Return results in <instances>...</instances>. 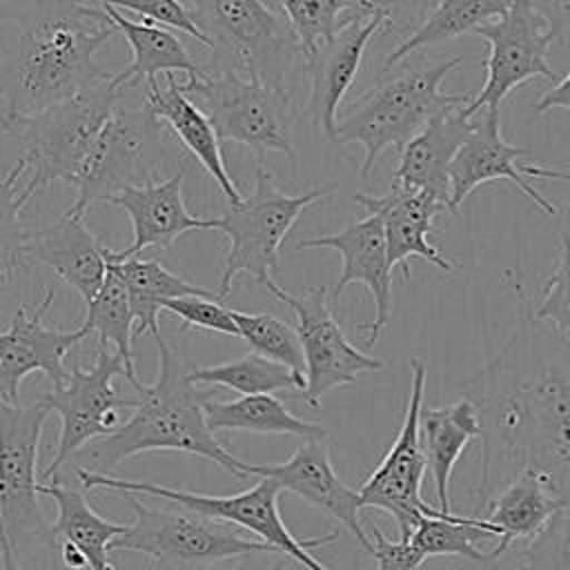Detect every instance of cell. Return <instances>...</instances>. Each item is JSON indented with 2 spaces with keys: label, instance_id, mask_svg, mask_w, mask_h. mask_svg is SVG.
Instances as JSON below:
<instances>
[{
  "label": "cell",
  "instance_id": "6da1fadb",
  "mask_svg": "<svg viewBox=\"0 0 570 570\" xmlns=\"http://www.w3.org/2000/svg\"><path fill=\"white\" fill-rule=\"evenodd\" d=\"M519 323L476 372L459 383L481 421L474 514L517 474H543L570 505V334L534 321L521 296Z\"/></svg>",
  "mask_w": 570,
  "mask_h": 570
},
{
  "label": "cell",
  "instance_id": "7a4b0ae2",
  "mask_svg": "<svg viewBox=\"0 0 570 570\" xmlns=\"http://www.w3.org/2000/svg\"><path fill=\"white\" fill-rule=\"evenodd\" d=\"M158 347V374L142 385L131 416L111 434L80 450L91 472L107 474L125 459L140 452H183L207 459L238 479L252 476V463L234 456L209 430L205 419L207 394L191 383L185 356L163 334L154 336Z\"/></svg>",
  "mask_w": 570,
  "mask_h": 570
},
{
  "label": "cell",
  "instance_id": "3957f363",
  "mask_svg": "<svg viewBox=\"0 0 570 570\" xmlns=\"http://www.w3.org/2000/svg\"><path fill=\"white\" fill-rule=\"evenodd\" d=\"M114 33L107 11L91 4H71L24 27L13 60L0 71L11 118L31 116L109 80L96 51Z\"/></svg>",
  "mask_w": 570,
  "mask_h": 570
},
{
  "label": "cell",
  "instance_id": "277c9868",
  "mask_svg": "<svg viewBox=\"0 0 570 570\" xmlns=\"http://www.w3.org/2000/svg\"><path fill=\"white\" fill-rule=\"evenodd\" d=\"M463 62V56L434 60L423 67L379 80L358 96L336 120L334 142H356L363 147L361 176L367 178L381 154L390 147L399 151L439 111L468 105L470 94H445L443 78Z\"/></svg>",
  "mask_w": 570,
  "mask_h": 570
},
{
  "label": "cell",
  "instance_id": "5b68a950",
  "mask_svg": "<svg viewBox=\"0 0 570 570\" xmlns=\"http://www.w3.org/2000/svg\"><path fill=\"white\" fill-rule=\"evenodd\" d=\"M122 89L114 76L87 91L51 105L31 116L11 118L7 136L16 138L27 163V191L33 196L51 183H73L82 160L94 147L100 129L111 118Z\"/></svg>",
  "mask_w": 570,
  "mask_h": 570
},
{
  "label": "cell",
  "instance_id": "8992f818",
  "mask_svg": "<svg viewBox=\"0 0 570 570\" xmlns=\"http://www.w3.org/2000/svg\"><path fill=\"white\" fill-rule=\"evenodd\" d=\"M334 191L336 185H325L296 196L285 194L274 185L265 165H254L252 194L227 205L223 216L216 218V229L223 232L229 243L220 285L216 289L220 301L229 296L234 281L240 274L258 285L272 281V274L281 263V245L298 216Z\"/></svg>",
  "mask_w": 570,
  "mask_h": 570
},
{
  "label": "cell",
  "instance_id": "52a82bcc",
  "mask_svg": "<svg viewBox=\"0 0 570 570\" xmlns=\"http://www.w3.org/2000/svg\"><path fill=\"white\" fill-rule=\"evenodd\" d=\"M207 36L223 69H234L281 91L294 60L303 56L287 20L263 0H183Z\"/></svg>",
  "mask_w": 570,
  "mask_h": 570
},
{
  "label": "cell",
  "instance_id": "ba28073f",
  "mask_svg": "<svg viewBox=\"0 0 570 570\" xmlns=\"http://www.w3.org/2000/svg\"><path fill=\"white\" fill-rule=\"evenodd\" d=\"M76 476L82 481L85 490L105 488L116 492H131V494H149L158 499H167L171 503L183 505L189 512H196L207 519L225 521L236 528H245L252 534H258V541L267 543L276 552L289 557L292 561L301 563L305 570H330L325 563H321L314 557V550L321 546H327L338 539V530H332L323 537H309L298 539L289 532L285 525L281 510H278V497L281 488L267 476H258V481L236 494L229 497H214V494H198L191 490H176L165 488L151 481H129V479H116L102 472H91L87 468H76Z\"/></svg>",
  "mask_w": 570,
  "mask_h": 570
},
{
  "label": "cell",
  "instance_id": "9c48e42d",
  "mask_svg": "<svg viewBox=\"0 0 570 570\" xmlns=\"http://www.w3.org/2000/svg\"><path fill=\"white\" fill-rule=\"evenodd\" d=\"M183 89L196 96L218 140L245 145L254 156V165H265L269 151L296 160L289 91H281L234 69L185 78Z\"/></svg>",
  "mask_w": 570,
  "mask_h": 570
},
{
  "label": "cell",
  "instance_id": "30bf717a",
  "mask_svg": "<svg viewBox=\"0 0 570 570\" xmlns=\"http://www.w3.org/2000/svg\"><path fill=\"white\" fill-rule=\"evenodd\" d=\"M122 497L131 508L134 521L114 541L111 550L140 552L149 561L147 570H212L216 563L238 559L247 552H276L263 541L240 537L225 521L189 510H158L131 492H122Z\"/></svg>",
  "mask_w": 570,
  "mask_h": 570
},
{
  "label": "cell",
  "instance_id": "8fae6325",
  "mask_svg": "<svg viewBox=\"0 0 570 570\" xmlns=\"http://www.w3.org/2000/svg\"><path fill=\"white\" fill-rule=\"evenodd\" d=\"M165 154L163 122L145 105L138 109L118 105L71 183L76 198L67 212L85 216L91 203H107L127 187L154 183Z\"/></svg>",
  "mask_w": 570,
  "mask_h": 570
},
{
  "label": "cell",
  "instance_id": "7c38bea8",
  "mask_svg": "<svg viewBox=\"0 0 570 570\" xmlns=\"http://www.w3.org/2000/svg\"><path fill=\"white\" fill-rule=\"evenodd\" d=\"M49 414L45 399L20 405L0 396V517L16 552L27 534L56 552L51 525L38 503V443Z\"/></svg>",
  "mask_w": 570,
  "mask_h": 570
},
{
  "label": "cell",
  "instance_id": "4fadbf2b",
  "mask_svg": "<svg viewBox=\"0 0 570 570\" xmlns=\"http://www.w3.org/2000/svg\"><path fill=\"white\" fill-rule=\"evenodd\" d=\"M263 287L296 316V334L305 356V390L301 399L307 405L316 410L327 392L356 383L363 372L385 370V361L361 352L347 341L325 285L289 292L272 278Z\"/></svg>",
  "mask_w": 570,
  "mask_h": 570
},
{
  "label": "cell",
  "instance_id": "5bb4252c",
  "mask_svg": "<svg viewBox=\"0 0 570 570\" xmlns=\"http://www.w3.org/2000/svg\"><path fill=\"white\" fill-rule=\"evenodd\" d=\"M125 376V363L118 352L98 345L89 367L73 365L67 381L42 399L60 416V434L51 463L40 479L51 481L69 456L80 452L89 441L111 434L122 407H136L138 396H122L114 385L116 376Z\"/></svg>",
  "mask_w": 570,
  "mask_h": 570
},
{
  "label": "cell",
  "instance_id": "9a60e30c",
  "mask_svg": "<svg viewBox=\"0 0 570 570\" xmlns=\"http://www.w3.org/2000/svg\"><path fill=\"white\" fill-rule=\"evenodd\" d=\"M474 36L485 40L488 56L485 82L465 105L470 116L485 107H501L512 89L534 78L559 80L548 60L550 47L559 36L532 0H514L501 18L485 22Z\"/></svg>",
  "mask_w": 570,
  "mask_h": 570
},
{
  "label": "cell",
  "instance_id": "2e32d148",
  "mask_svg": "<svg viewBox=\"0 0 570 570\" xmlns=\"http://www.w3.org/2000/svg\"><path fill=\"white\" fill-rule=\"evenodd\" d=\"M410 374L412 381L401 430L387 454L358 488L361 508H376L392 514L401 539H410L416 523L436 512V508L421 499V483L428 470L419 430L428 376L425 363L421 358H410Z\"/></svg>",
  "mask_w": 570,
  "mask_h": 570
},
{
  "label": "cell",
  "instance_id": "e0dca14e",
  "mask_svg": "<svg viewBox=\"0 0 570 570\" xmlns=\"http://www.w3.org/2000/svg\"><path fill=\"white\" fill-rule=\"evenodd\" d=\"M330 247L338 252L343 267L336 285L330 292L332 307H338L341 294L347 285L361 283L370 289L374 301V318L370 323H361L356 330L367 334L365 345L374 347L381 334L385 332L392 316V263L387 256V243L383 223L376 214H365L363 218L350 223L336 234L301 238L294 249H314Z\"/></svg>",
  "mask_w": 570,
  "mask_h": 570
},
{
  "label": "cell",
  "instance_id": "ac0fdd59",
  "mask_svg": "<svg viewBox=\"0 0 570 570\" xmlns=\"http://www.w3.org/2000/svg\"><path fill=\"white\" fill-rule=\"evenodd\" d=\"M53 298L56 289L47 287L31 314L18 307L9 327L0 332V396L9 403H20V383L31 372H45L51 385L60 387L69 376L65 370L67 352L91 334L87 325L76 330L45 325Z\"/></svg>",
  "mask_w": 570,
  "mask_h": 570
},
{
  "label": "cell",
  "instance_id": "d6986e66",
  "mask_svg": "<svg viewBox=\"0 0 570 570\" xmlns=\"http://www.w3.org/2000/svg\"><path fill=\"white\" fill-rule=\"evenodd\" d=\"M532 151L510 145L501 136V107H485L472 116V127L463 145L459 147L450 167V212L456 214L463 200L481 185L490 180H510L521 194H525L548 216L557 214L550 203L530 180L523 176L519 158H530Z\"/></svg>",
  "mask_w": 570,
  "mask_h": 570
},
{
  "label": "cell",
  "instance_id": "ffe728a7",
  "mask_svg": "<svg viewBox=\"0 0 570 570\" xmlns=\"http://www.w3.org/2000/svg\"><path fill=\"white\" fill-rule=\"evenodd\" d=\"M252 476H267L303 499L307 505L332 517L343 530H347L361 548L370 554L372 539L361 523V497L358 490L341 481L334 470L330 445L325 439H307L296 452L278 465H252Z\"/></svg>",
  "mask_w": 570,
  "mask_h": 570
},
{
  "label": "cell",
  "instance_id": "44dd1931",
  "mask_svg": "<svg viewBox=\"0 0 570 570\" xmlns=\"http://www.w3.org/2000/svg\"><path fill=\"white\" fill-rule=\"evenodd\" d=\"M383 27L385 20L381 16L352 20L305 58L309 80L305 114L330 140H334L338 107L361 69L365 49L374 36L383 33Z\"/></svg>",
  "mask_w": 570,
  "mask_h": 570
},
{
  "label": "cell",
  "instance_id": "7402d4cb",
  "mask_svg": "<svg viewBox=\"0 0 570 570\" xmlns=\"http://www.w3.org/2000/svg\"><path fill=\"white\" fill-rule=\"evenodd\" d=\"M367 214H376L383 223L387 256L392 267H401L403 278H410V261L423 258L443 272H452V263L430 243L434 218L450 207L421 189L390 185L387 194H354L352 196Z\"/></svg>",
  "mask_w": 570,
  "mask_h": 570
},
{
  "label": "cell",
  "instance_id": "603a6c76",
  "mask_svg": "<svg viewBox=\"0 0 570 570\" xmlns=\"http://www.w3.org/2000/svg\"><path fill=\"white\" fill-rule=\"evenodd\" d=\"M185 171H176L165 180H154L140 187H127L107 203L127 212L131 220V243L114 252L116 258L138 256L149 247L169 249L185 232L216 229V218H196L183 200Z\"/></svg>",
  "mask_w": 570,
  "mask_h": 570
},
{
  "label": "cell",
  "instance_id": "cb8c5ba5",
  "mask_svg": "<svg viewBox=\"0 0 570 570\" xmlns=\"http://www.w3.org/2000/svg\"><path fill=\"white\" fill-rule=\"evenodd\" d=\"M24 258L51 267L85 305L94 301L107 276V247L87 227L85 216L67 209L45 227L29 229Z\"/></svg>",
  "mask_w": 570,
  "mask_h": 570
},
{
  "label": "cell",
  "instance_id": "d4e9b609",
  "mask_svg": "<svg viewBox=\"0 0 570 570\" xmlns=\"http://www.w3.org/2000/svg\"><path fill=\"white\" fill-rule=\"evenodd\" d=\"M470 127L472 116L465 111V105L432 116L399 151V165L390 185L428 191L450 207V167Z\"/></svg>",
  "mask_w": 570,
  "mask_h": 570
},
{
  "label": "cell",
  "instance_id": "484cf974",
  "mask_svg": "<svg viewBox=\"0 0 570 570\" xmlns=\"http://www.w3.org/2000/svg\"><path fill=\"white\" fill-rule=\"evenodd\" d=\"M142 105L180 140V145L198 160V165L214 178L227 203H238L243 196L234 185L220 140L207 118V114L185 94L183 82L169 73L167 85L147 87Z\"/></svg>",
  "mask_w": 570,
  "mask_h": 570
},
{
  "label": "cell",
  "instance_id": "4316f807",
  "mask_svg": "<svg viewBox=\"0 0 570 570\" xmlns=\"http://www.w3.org/2000/svg\"><path fill=\"white\" fill-rule=\"evenodd\" d=\"M566 503L552 492L548 479L534 470L517 474L483 508L479 519L494 525L499 539L488 550L490 566L497 563L512 543L532 539Z\"/></svg>",
  "mask_w": 570,
  "mask_h": 570
},
{
  "label": "cell",
  "instance_id": "83f0119b",
  "mask_svg": "<svg viewBox=\"0 0 570 570\" xmlns=\"http://www.w3.org/2000/svg\"><path fill=\"white\" fill-rule=\"evenodd\" d=\"M421 448L432 474L434 494L441 512H450V476L452 470L470 445L481 439V421L476 407L465 396L434 407H421L419 416Z\"/></svg>",
  "mask_w": 570,
  "mask_h": 570
},
{
  "label": "cell",
  "instance_id": "f1b7e54d",
  "mask_svg": "<svg viewBox=\"0 0 570 570\" xmlns=\"http://www.w3.org/2000/svg\"><path fill=\"white\" fill-rule=\"evenodd\" d=\"M100 7L107 11L116 31L127 40L131 49L129 65L114 76V82L120 89L131 87L140 80H145L147 87H154L158 85L156 80L158 73L169 76V73L183 71L187 78L205 73V69L191 58L185 45L169 29L151 22H134L109 4H100Z\"/></svg>",
  "mask_w": 570,
  "mask_h": 570
},
{
  "label": "cell",
  "instance_id": "f546056e",
  "mask_svg": "<svg viewBox=\"0 0 570 570\" xmlns=\"http://www.w3.org/2000/svg\"><path fill=\"white\" fill-rule=\"evenodd\" d=\"M40 494L53 499L58 508L56 523L51 525L53 539L76 546L89 563V570H116L109 559L114 541L125 534L129 523H116L100 517L82 492L71 490L53 476L49 483L38 485Z\"/></svg>",
  "mask_w": 570,
  "mask_h": 570
},
{
  "label": "cell",
  "instance_id": "4dcf8cb0",
  "mask_svg": "<svg viewBox=\"0 0 570 570\" xmlns=\"http://www.w3.org/2000/svg\"><path fill=\"white\" fill-rule=\"evenodd\" d=\"M107 263L116 267L120 278L127 285L131 309L136 316V338L142 334H160L158 327V314L163 312V305L171 298L178 296H209L218 298V292L205 289L200 285L189 283L187 278L169 272L160 261L154 258H142L138 256H127V258H116L114 249L107 247Z\"/></svg>",
  "mask_w": 570,
  "mask_h": 570
},
{
  "label": "cell",
  "instance_id": "1f68e13d",
  "mask_svg": "<svg viewBox=\"0 0 570 570\" xmlns=\"http://www.w3.org/2000/svg\"><path fill=\"white\" fill-rule=\"evenodd\" d=\"M205 419L212 432L287 434L301 439H327V428L292 414L276 394H252L232 401L205 399Z\"/></svg>",
  "mask_w": 570,
  "mask_h": 570
},
{
  "label": "cell",
  "instance_id": "d6a6232c",
  "mask_svg": "<svg viewBox=\"0 0 570 570\" xmlns=\"http://www.w3.org/2000/svg\"><path fill=\"white\" fill-rule=\"evenodd\" d=\"M512 2L514 0H439L421 27L387 53L383 71H390L416 51L474 33L485 22L501 18Z\"/></svg>",
  "mask_w": 570,
  "mask_h": 570
},
{
  "label": "cell",
  "instance_id": "836d02e7",
  "mask_svg": "<svg viewBox=\"0 0 570 570\" xmlns=\"http://www.w3.org/2000/svg\"><path fill=\"white\" fill-rule=\"evenodd\" d=\"M82 325L98 334V345L114 347L125 363V379L138 392L145 383L138 379L134 363V341H136V316L131 309L129 292L120 274L111 263H107V276L91 303H87V314Z\"/></svg>",
  "mask_w": 570,
  "mask_h": 570
},
{
  "label": "cell",
  "instance_id": "e575fe53",
  "mask_svg": "<svg viewBox=\"0 0 570 570\" xmlns=\"http://www.w3.org/2000/svg\"><path fill=\"white\" fill-rule=\"evenodd\" d=\"M189 379L196 385H218L234 390L240 396L276 392H296L298 396H303L305 390V376H298L285 365L274 363L256 352L207 367H194L189 372Z\"/></svg>",
  "mask_w": 570,
  "mask_h": 570
},
{
  "label": "cell",
  "instance_id": "d590c367",
  "mask_svg": "<svg viewBox=\"0 0 570 570\" xmlns=\"http://www.w3.org/2000/svg\"><path fill=\"white\" fill-rule=\"evenodd\" d=\"M483 539H499L492 523L479 517H456L454 512L436 510L434 517H423L412 530L410 541L425 557H463L481 566H490L488 550L476 543Z\"/></svg>",
  "mask_w": 570,
  "mask_h": 570
},
{
  "label": "cell",
  "instance_id": "8d00e7d4",
  "mask_svg": "<svg viewBox=\"0 0 570 570\" xmlns=\"http://www.w3.org/2000/svg\"><path fill=\"white\" fill-rule=\"evenodd\" d=\"M238 336L252 352L285 365L298 376H305V356L294 327L269 312H240L232 309Z\"/></svg>",
  "mask_w": 570,
  "mask_h": 570
},
{
  "label": "cell",
  "instance_id": "74e56055",
  "mask_svg": "<svg viewBox=\"0 0 570 570\" xmlns=\"http://www.w3.org/2000/svg\"><path fill=\"white\" fill-rule=\"evenodd\" d=\"M27 171V163L18 158V163L0 178V298L2 289L11 283L13 272L18 269L20 261L24 258L27 234L20 212L24 203L31 198L27 187H18V180Z\"/></svg>",
  "mask_w": 570,
  "mask_h": 570
},
{
  "label": "cell",
  "instance_id": "f35d334b",
  "mask_svg": "<svg viewBox=\"0 0 570 570\" xmlns=\"http://www.w3.org/2000/svg\"><path fill=\"white\" fill-rule=\"evenodd\" d=\"M350 0H278L281 16L292 27L303 58L330 42L343 24Z\"/></svg>",
  "mask_w": 570,
  "mask_h": 570
},
{
  "label": "cell",
  "instance_id": "ab89813d",
  "mask_svg": "<svg viewBox=\"0 0 570 570\" xmlns=\"http://www.w3.org/2000/svg\"><path fill=\"white\" fill-rule=\"evenodd\" d=\"M519 570H570V505L561 508L528 541Z\"/></svg>",
  "mask_w": 570,
  "mask_h": 570
},
{
  "label": "cell",
  "instance_id": "60d3db41",
  "mask_svg": "<svg viewBox=\"0 0 570 570\" xmlns=\"http://www.w3.org/2000/svg\"><path fill=\"white\" fill-rule=\"evenodd\" d=\"M439 0H350L343 24L381 16L383 33H414Z\"/></svg>",
  "mask_w": 570,
  "mask_h": 570
},
{
  "label": "cell",
  "instance_id": "b9f144b4",
  "mask_svg": "<svg viewBox=\"0 0 570 570\" xmlns=\"http://www.w3.org/2000/svg\"><path fill=\"white\" fill-rule=\"evenodd\" d=\"M532 316L561 334H570V234L559 236V263L543 285L541 303Z\"/></svg>",
  "mask_w": 570,
  "mask_h": 570
},
{
  "label": "cell",
  "instance_id": "7bdbcfd3",
  "mask_svg": "<svg viewBox=\"0 0 570 570\" xmlns=\"http://www.w3.org/2000/svg\"><path fill=\"white\" fill-rule=\"evenodd\" d=\"M98 4H109L114 9L122 11H134L142 18H147L151 24L165 27V29H176L194 38L198 45L205 49H212L207 36L194 24L189 9L183 0H96Z\"/></svg>",
  "mask_w": 570,
  "mask_h": 570
},
{
  "label": "cell",
  "instance_id": "ee69618b",
  "mask_svg": "<svg viewBox=\"0 0 570 570\" xmlns=\"http://www.w3.org/2000/svg\"><path fill=\"white\" fill-rule=\"evenodd\" d=\"M163 312H169L183 321V330L196 327L207 332H218L227 336H238L234 314L229 307L220 305L218 298L209 296H178L163 305Z\"/></svg>",
  "mask_w": 570,
  "mask_h": 570
},
{
  "label": "cell",
  "instance_id": "f6af8a7d",
  "mask_svg": "<svg viewBox=\"0 0 570 570\" xmlns=\"http://www.w3.org/2000/svg\"><path fill=\"white\" fill-rule=\"evenodd\" d=\"M372 557L376 561V570H419L428 559L410 539H387L385 532L372 523Z\"/></svg>",
  "mask_w": 570,
  "mask_h": 570
},
{
  "label": "cell",
  "instance_id": "bcb514c9",
  "mask_svg": "<svg viewBox=\"0 0 570 570\" xmlns=\"http://www.w3.org/2000/svg\"><path fill=\"white\" fill-rule=\"evenodd\" d=\"M71 4L73 0H0V24L29 27L42 18L56 16Z\"/></svg>",
  "mask_w": 570,
  "mask_h": 570
},
{
  "label": "cell",
  "instance_id": "7dc6e473",
  "mask_svg": "<svg viewBox=\"0 0 570 570\" xmlns=\"http://www.w3.org/2000/svg\"><path fill=\"white\" fill-rule=\"evenodd\" d=\"M532 109L537 114H548L552 109L570 111V69L563 76H559V80L548 91L541 94V98L532 105Z\"/></svg>",
  "mask_w": 570,
  "mask_h": 570
},
{
  "label": "cell",
  "instance_id": "c3c4849f",
  "mask_svg": "<svg viewBox=\"0 0 570 570\" xmlns=\"http://www.w3.org/2000/svg\"><path fill=\"white\" fill-rule=\"evenodd\" d=\"M289 557L281 552H247L238 557V561L227 570H285ZM218 570V568H212Z\"/></svg>",
  "mask_w": 570,
  "mask_h": 570
},
{
  "label": "cell",
  "instance_id": "681fc988",
  "mask_svg": "<svg viewBox=\"0 0 570 570\" xmlns=\"http://www.w3.org/2000/svg\"><path fill=\"white\" fill-rule=\"evenodd\" d=\"M532 2L550 20L559 40L570 38V0H532Z\"/></svg>",
  "mask_w": 570,
  "mask_h": 570
},
{
  "label": "cell",
  "instance_id": "f907efd6",
  "mask_svg": "<svg viewBox=\"0 0 570 570\" xmlns=\"http://www.w3.org/2000/svg\"><path fill=\"white\" fill-rule=\"evenodd\" d=\"M0 561H2V570H22L16 559V548L9 543L2 517H0Z\"/></svg>",
  "mask_w": 570,
  "mask_h": 570
},
{
  "label": "cell",
  "instance_id": "816d5d0a",
  "mask_svg": "<svg viewBox=\"0 0 570 570\" xmlns=\"http://www.w3.org/2000/svg\"><path fill=\"white\" fill-rule=\"evenodd\" d=\"M521 171L528 178H552V180H568L570 183V171L548 169V167H539V165H521Z\"/></svg>",
  "mask_w": 570,
  "mask_h": 570
},
{
  "label": "cell",
  "instance_id": "f5cc1de1",
  "mask_svg": "<svg viewBox=\"0 0 570 570\" xmlns=\"http://www.w3.org/2000/svg\"><path fill=\"white\" fill-rule=\"evenodd\" d=\"M9 122H11V111H9V100H7V94L2 89V82H0V136L7 134L9 129Z\"/></svg>",
  "mask_w": 570,
  "mask_h": 570
},
{
  "label": "cell",
  "instance_id": "db71d44e",
  "mask_svg": "<svg viewBox=\"0 0 570 570\" xmlns=\"http://www.w3.org/2000/svg\"><path fill=\"white\" fill-rule=\"evenodd\" d=\"M51 570H67V568H62L60 561L56 557H51Z\"/></svg>",
  "mask_w": 570,
  "mask_h": 570
},
{
  "label": "cell",
  "instance_id": "11a10c76",
  "mask_svg": "<svg viewBox=\"0 0 570 570\" xmlns=\"http://www.w3.org/2000/svg\"><path fill=\"white\" fill-rule=\"evenodd\" d=\"M73 2H78V4H87L89 0H73Z\"/></svg>",
  "mask_w": 570,
  "mask_h": 570
}]
</instances>
